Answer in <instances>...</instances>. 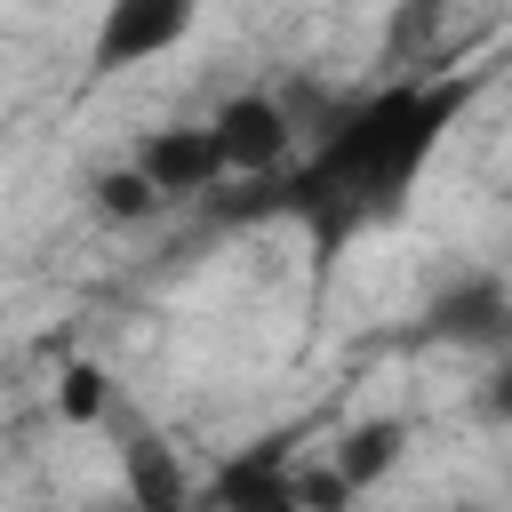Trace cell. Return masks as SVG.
I'll return each instance as SVG.
<instances>
[{"label": "cell", "mask_w": 512, "mask_h": 512, "mask_svg": "<svg viewBox=\"0 0 512 512\" xmlns=\"http://www.w3.org/2000/svg\"><path fill=\"white\" fill-rule=\"evenodd\" d=\"M472 104V80H400V88H376L360 96L312 152V168L296 176V208L344 240L352 224H376V216H400L416 176L432 168L440 136L456 128V112Z\"/></svg>", "instance_id": "6da1fadb"}, {"label": "cell", "mask_w": 512, "mask_h": 512, "mask_svg": "<svg viewBox=\"0 0 512 512\" xmlns=\"http://www.w3.org/2000/svg\"><path fill=\"white\" fill-rule=\"evenodd\" d=\"M192 16H200V0H104L96 40H88V64L96 72H136V64L168 56L192 32Z\"/></svg>", "instance_id": "7a4b0ae2"}, {"label": "cell", "mask_w": 512, "mask_h": 512, "mask_svg": "<svg viewBox=\"0 0 512 512\" xmlns=\"http://www.w3.org/2000/svg\"><path fill=\"white\" fill-rule=\"evenodd\" d=\"M424 336L440 344H464V352H504L512 344V288L496 272H456L432 304H424Z\"/></svg>", "instance_id": "3957f363"}, {"label": "cell", "mask_w": 512, "mask_h": 512, "mask_svg": "<svg viewBox=\"0 0 512 512\" xmlns=\"http://www.w3.org/2000/svg\"><path fill=\"white\" fill-rule=\"evenodd\" d=\"M208 128H216L224 176H272V168L288 160V144H296V128H288L280 96H264V88H240V96H224Z\"/></svg>", "instance_id": "277c9868"}, {"label": "cell", "mask_w": 512, "mask_h": 512, "mask_svg": "<svg viewBox=\"0 0 512 512\" xmlns=\"http://www.w3.org/2000/svg\"><path fill=\"white\" fill-rule=\"evenodd\" d=\"M136 168L160 184V200H192V192H208L224 176V152H216L208 120H168V128H144Z\"/></svg>", "instance_id": "5b68a950"}, {"label": "cell", "mask_w": 512, "mask_h": 512, "mask_svg": "<svg viewBox=\"0 0 512 512\" xmlns=\"http://www.w3.org/2000/svg\"><path fill=\"white\" fill-rule=\"evenodd\" d=\"M296 464L280 456V448H240L232 464H216V480H208V512H304L296 504Z\"/></svg>", "instance_id": "8992f818"}, {"label": "cell", "mask_w": 512, "mask_h": 512, "mask_svg": "<svg viewBox=\"0 0 512 512\" xmlns=\"http://www.w3.org/2000/svg\"><path fill=\"white\" fill-rule=\"evenodd\" d=\"M400 456H408V424H400V416H360V424H344L336 448H328V464H336L360 496L384 488V480L400 472Z\"/></svg>", "instance_id": "52a82bcc"}, {"label": "cell", "mask_w": 512, "mask_h": 512, "mask_svg": "<svg viewBox=\"0 0 512 512\" xmlns=\"http://www.w3.org/2000/svg\"><path fill=\"white\" fill-rule=\"evenodd\" d=\"M120 464H128V512H200V504H192L184 464H176V456H168L152 432H128Z\"/></svg>", "instance_id": "ba28073f"}, {"label": "cell", "mask_w": 512, "mask_h": 512, "mask_svg": "<svg viewBox=\"0 0 512 512\" xmlns=\"http://www.w3.org/2000/svg\"><path fill=\"white\" fill-rule=\"evenodd\" d=\"M56 416H64L72 432L104 424V416H112V376H104L96 360H64V368H56Z\"/></svg>", "instance_id": "9c48e42d"}, {"label": "cell", "mask_w": 512, "mask_h": 512, "mask_svg": "<svg viewBox=\"0 0 512 512\" xmlns=\"http://www.w3.org/2000/svg\"><path fill=\"white\" fill-rule=\"evenodd\" d=\"M152 208H168V200H160V184H152L136 160H120V168L96 176V216H112V224H144Z\"/></svg>", "instance_id": "30bf717a"}, {"label": "cell", "mask_w": 512, "mask_h": 512, "mask_svg": "<svg viewBox=\"0 0 512 512\" xmlns=\"http://www.w3.org/2000/svg\"><path fill=\"white\" fill-rule=\"evenodd\" d=\"M288 488H296V504H304V512H352V504H360V488H352L328 456H320V464H296V480H288Z\"/></svg>", "instance_id": "8fae6325"}, {"label": "cell", "mask_w": 512, "mask_h": 512, "mask_svg": "<svg viewBox=\"0 0 512 512\" xmlns=\"http://www.w3.org/2000/svg\"><path fill=\"white\" fill-rule=\"evenodd\" d=\"M488 408H496V416L512 424V344H504V352L488 360Z\"/></svg>", "instance_id": "7c38bea8"}, {"label": "cell", "mask_w": 512, "mask_h": 512, "mask_svg": "<svg viewBox=\"0 0 512 512\" xmlns=\"http://www.w3.org/2000/svg\"><path fill=\"white\" fill-rule=\"evenodd\" d=\"M448 512H472V504H448Z\"/></svg>", "instance_id": "4fadbf2b"}]
</instances>
